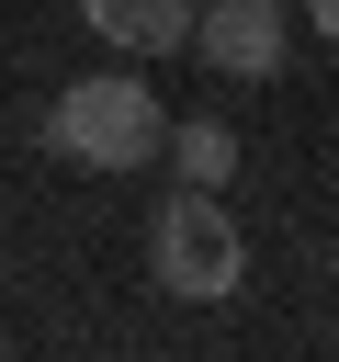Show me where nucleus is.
I'll return each instance as SVG.
<instances>
[{
	"label": "nucleus",
	"instance_id": "f257e3e1",
	"mask_svg": "<svg viewBox=\"0 0 339 362\" xmlns=\"http://www.w3.org/2000/svg\"><path fill=\"white\" fill-rule=\"evenodd\" d=\"M45 147H56V158H90V170H136V158L170 147V124H158V90H147V79L102 68V79H68V90H56Z\"/></svg>",
	"mask_w": 339,
	"mask_h": 362
},
{
	"label": "nucleus",
	"instance_id": "f03ea898",
	"mask_svg": "<svg viewBox=\"0 0 339 362\" xmlns=\"http://www.w3.org/2000/svg\"><path fill=\"white\" fill-rule=\"evenodd\" d=\"M147 249H158V283H170V294H192V305L237 294V272H249V249H237V215H226L215 192H192V181L158 204V238H147Z\"/></svg>",
	"mask_w": 339,
	"mask_h": 362
},
{
	"label": "nucleus",
	"instance_id": "7ed1b4c3",
	"mask_svg": "<svg viewBox=\"0 0 339 362\" xmlns=\"http://www.w3.org/2000/svg\"><path fill=\"white\" fill-rule=\"evenodd\" d=\"M192 45H203V68H226V79H271L282 45H294V23H282V0H203V11H192Z\"/></svg>",
	"mask_w": 339,
	"mask_h": 362
},
{
	"label": "nucleus",
	"instance_id": "20e7f679",
	"mask_svg": "<svg viewBox=\"0 0 339 362\" xmlns=\"http://www.w3.org/2000/svg\"><path fill=\"white\" fill-rule=\"evenodd\" d=\"M79 11H90V34H113L124 57H158V45H181V34H192V11H203V0H79Z\"/></svg>",
	"mask_w": 339,
	"mask_h": 362
},
{
	"label": "nucleus",
	"instance_id": "39448f33",
	"mask_svg": "<svg viewBox=\"0 0 339 362\" xmlns=\"http://www.w3.org/2000/svg\"><path fill=\"white\" fill-rule=\"evenodd\" d=\"M170 158H181V181H192V192H215V181H226V170H237V136H226V124H215V113H192V124H181V136H170Z\"/></svg>",
	"mask_w": 339,
	"mask_h": 362
},
{
	"label": "nucleus",
	"instance_id": "423d86ee",
	"mask_svg": "<svg viewBox=\"0 0 339 362\" xmlns=\"http://www.w3.org/2000/svg\"><path fill=\"white\" fill-rule=\"evenodd\" d=\"M305 23H316V34H328V45H339V0H305Z\"/></svg>",
	"mask_w": 339,
	"mask_h": 362
}]
</instances>
